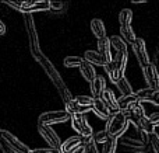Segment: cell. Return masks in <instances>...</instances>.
I'll return each mask as SVG.
<instances>
[{
  "label": "cell",
  "mask_w": 159,
  "mask_h": 153,
  "mask_svg": "<svg viewBox=\"0 0 159 153\" xmlns=\"http://www.w3.org/2000/svg\"><path fill=\"white\" fill-rule=\"evenodd\" d=\"M133 21V11L130 8H123L119 14V24L120 27H131Z\"/></svg>",
  "instance_id": "7402d4cb"
},
{
  "label": "cell",
  "mask_w": 159,
  "mask_h": 153,
  "mask_svg": "<svg viewBox=\"0 0 159 153\" xmlns=\"http://www.w3.org/2000/svg\"><path fill=\"white\" fill-rule=\"evenodd\" d=\"M30 153H60V151H56L52 148H41V149H34Z\"/></svg>",
  "instance_id": "1f68e13d"
},
{
  "label": "cell",
  "mask_w": 159,
  "mask_h": 153,
  "mask_svg": "<svg viewBox=\"0 0 159 153\" xmlns=\"http://www.w3.org/2000/svg\"><path fill=\"white\" fill-rule=\"evenodd\" d=\"M80 72H81L82 77L85 79V80L88 81V83H91V81L93 80V79L96 77V72H95V67H93V65L88 63V62H82V65L80 66Z\"/></svg>",
  "instance_id": "44dd1931"
},
{
  "label": "cell",
  "mask_w": 159,
  "mask_h": 153,
  "mask_svg": "<svg viewBox=\"0 0 159 153\" xmlns=\"http://www.w3.org/2000/svg\"><path fill=\"white\" fill-rule=\"evenodd\" d=\"M74 100L77 101L78 104H81V106H84V107H91V108H92L93 98L91 97V96H77V97H74Z\"/></svg>",
  "instance_id": "f1b7e54d"
},
{
  "label": "cell",
  "mask_w": 159,
  "mask_h": 153,
  "mask_svg": "<svg viewBox=\"0 0 159 153\" xmlns=\"http://www.w3.org/2000/svg\"><path fill=\"white\" fill-rule=\"evenodd\" d=\"M24 25H25V31H27V37H28V45H30V51L31 55L35 58V61L42 56L41 51V45H39V37H38V31H36V25H35V20H34L32 14H24Z\"/></svg>",
  "instance_id": "277c9868"
},
{
  "label": "cell",
  "mask_w": 159,
  "mask_h": 153,
  "mask_svg": "<svg viewBox=\"0 0 159 153\" xmlns=\"http://www.w3.org/2000/svg\"><path fill=\"white\" fill-rule=\"evenodd\" d=\"M89 89L92 93V98H101L106 90V80L102 75H96V77L89 83Z\"/></svg>",
  "instance_id": "5bb4252c"
},
{
  "label": "cell",
  "mask_w": 159,
  "mask_h": 153,
  "mask_svg": "<svg viewBox=\"0 0 159 153\" xmlns=\"http://www.w3.org/2000/svg\"><path fill=\"white\" fill-rule=\"evenodd\" d=\"M149 145H151L152 151L155 153H159V135L158 134L149 135Z\"/></svg>",
  "instance_id": "4dcf8cb0"
},
{
  "label": "cell",
  "mask_w": 159,
  "mask_h": 153,
  "mask_svg": "<svg viewBox=\"0 0 159 153\" xmlns=\"http://www.w3.org/2000/svg\"><path fill=\"white\" fill-rule=\"evenodd\" d=\"M158 59H159V48H158Z\"/></svg>",
  "instance_id": "f35d334b"
},
{
  "label": "cell",
  "mask_w": 159,
  "mask_h": 153,
  "mask_svg": "<svg viewBox=\"0 0 159 153\" xmlns=\"http://www.w3.org/2000/svg\"><path fill=\"white\" fill-rule=\"evenodd\" d=\"M74 153H85V149H84V146H81V148H80V149H77V151H75Z\"/></svg>",
  "instance_id": "8d00e7d4"
},
{
  "label": "cell",
  "mask_w": 159,
  "mask_h": 153,
  "mask_svg": "<svg viewBox=\"0 0 159 153\" xmlns=\"http://www.w3.org/2000/svg\"><path fill=\"white\" fill-rule=\"evenodd\" d=\"M70 120V114L66 110H57V111H48L39 115L38 124L39 125L52 126L55 124H63Z\"/></svg>",
  "instance_id": "52a82bcc"
},
{
  "label": "cell",
  "mask_w": 159,
  "mask_h": 153,
  "mask_svg": "<svg viewBox=\"0 0 159 153\" xmlns=\"http://www.w3.org/2000/svg\"><path fill=\"white\" fill-rule=\"evenodd\" d=\"M70 122H71L73 129L77 132L78 136H81L82 139L91 138L93 135L92 126L88 124L87 118H85L84 115H71V117H70Z\"/></svg>",
  "instance_id": "ba28073f"
},
{
  "label": "cell",
  "mask_w": 159,
  "mask_h": 153,
  "mask_svg": "<svg viewBox=\"0 0 159 153\" xmlns=\"http://www.w3.org/2000/svg\"><path fill=\"white\" fill-rule=\"evenodd\" d=\"M149 121H151V124L157 128V126H159V112H154V114L148 115Z\"/></svg>",
  "instance_id": "d6a6232c"
},
{
  "label": "cell",
  "mask_w": 159,
  "mask_h": 153,
  "mask_svg": "<svg viewBox=\"0 0 159 153\" xmlns=\"http://www.w3.org/2000/svg\"><path fill=\"white\" fill-rule=\"evenodd\" d=\"M0 141L7 146L13 153H30L31 149L21 142L17 136H14L11 132L6 129H0Z\"/></svg>",
  "instance_id": "8992f818"
},
{
  "label": "cell",
  "mask_w": 159,
  "mask_h": 153,
  "mask_svg": "<svg viewBox=\"0 0 159 153\" xmlns=\"http://www.w3.org/2000/svg\"><path fill=\"white\" fill-rule=\"evenodd\" d=\"M84 61L93 65V66H103V67L109 63V62L99 52H96V51H87V52L84 53Z\"/></svg>",
  "instance_id": "e0dca14e"
},
{
  "label": "cell",
  "mask_w": 159,
  "mask_h": 153,
  "mask_svg": "<svg viewBox=\"0 0 159 153\" xmlns=\"http://www.w3.org/2000/svg\"><path fill=\"white\" fill-rule=\"evenodd\" d=\"M135 94L140 98V103H151L154 106L159 107V89H143L137 91Z\"/></svg>",
  "instance_id": "4fadbf2b"
},
{
  "label": "cell",
  "mask_w": 159,
  "mask_h": 153,
  "mask_svg": "<svg viewBox=\"0 0 159 153\" xmlns=\"http://www.w3.org/2000/svg\"><path fill=\"white\" fill-rule=\"evenodd\" d=\"M137 104H141V103L135 93H133V94H130V96H120V97L117 98V106L121 112H129L130 110H131L133 107H135Z\"/></svg>",
  "instance_id": "7c38bea8"
},
{
  "label": "cell",
  "mask_w": 159,
  "mask_h": 153,
  "mask_svg": "<svg viewBox=\"0 0 159 153\" xmlns=\"http://www.w3.org/2000/svg\"><path fill=\"white\" fill-rule=\"evenodd\" d=\"M38 132L42 136V139L48 143L52 149H56V151H60L61 148V141L59 138V135L56 134V131L52 128V126L48 125H39L38 124Z\"/></svg>",
  "instance_id": "9c48e42d"
},
{
  "label": "cell",
  "mask_w": 159,
  "mask_h": 153,
  "mask_svg": "<svg viewBox=\"0 0 159 153\" xmlns=\"http://www.w3.org/2000/svg\"><path fill=\"white\" fill-rule=\"evenodd\" d=\"M109 41H110V45L116 49V52H120V51H129L127 49V44L124 42L123 38H120V37L113 35V37L109 38Z\"/></svg>",
  "instance_id": "d4e9b609"
},
{
  "label": "cell",
  "mask_w": 159,
  "mask_h": 153,
  "mask_svg": "<svg viewBox=\"0 0 159 153\" xmlns=\"http://www.w3.org/2000/svg\"><path fill=\"white\" fill-rule=\"evenodd\" d=\"M63 6L61 2H50V11H59L63 8Z\"/></svg>",
  "instance_id": "836d02e7"
},
{
  "label": "cell",
  "mask_w": 159,
  "mask_h": 153,
  "mask_svg": "<svg viewBox=\"0 0 159 153\" xmlns=\"http://www.w3.org/2000/svg\"><path fill=\"white\" fill-rule=\"evenodd\" d=\"M127 61H129V51H120V52H116L115 59H112V62H109L105 66V70L113 84H116L124 77Z\"/></svg>",
  "instance_id": "7a4b0ae2"
},
{
  "label": "cell",
  "mask_w": 159,
  "mask_h": 153,
  "mask_svg": "<svg viewBox=\"0 0 159 153\" xmlns=\"http://www.w3.org/2000/svg\"><path fill=\"white\" fill-rule=\"evenodd\" d=\"M120 32H121V35H123V39L126 44H133V42L137 39L135 32L133 31L131 27H120Z\"/></svg>",
  "instance_id": "484cf974"
},
{
  "label": "cell",
  "mask_w": 159,
  "mask_h": 153,
  "mask_svg": "<svg viewBox=\"0 0 159 153\" xmlns=\"http://www.w3.org/2000/svg\"><path fill=\"white\" fill-rule=\"evenodd\" d=\"M98 52L106 59L107 62H112L113 56H112V45H110L109 38H102L98 39Z\"/></svg>",
  "instance_id": "d6986e66"
},
{
  "label": "cell",
  "mask_w": 159,
  "mask_h": 153,
  "mask_svg": "<svg viewBox=\"0 0 159 153\" xmlns=\"http://www.w3.org/2000/svg\"><path fill=\"white\" fill-rule=\"evenodd\" d=\"M92 138H93V141H95L96 145H98V143H102V145H103V143L109 139V136H107V134H106V131H105V129H103V131L96 132V134H93Z\"/></svg>",
  "instance_id": "f546056e"
},
{
  "label": "cell",
  "mask_w": 159,
  "mask_h": 153,
  "mask_svg": "<svg viewBox=\"0 0 159 153\" xmlns=\"http://www.w3.org/2000/svg\"><path fill=\"white\" fill-rule=\"evenodd\" d=\"M129 153H144V152H129Z\"/></svg>",
  "instance_id": "74e56055"
},
{
  "label": "cell",
  "mask_w": 159,
  "mask_h": 153,
  "mask_svg": "<svg viewBox=\"0 0 159 153\" xmlns=\"http://www.w3.org/2000/svg\"><path fill=\"white\" fill-rule=\"evenodd\" d=\"M82 146L85 149V153H101L98 149V145L95 143L93 138H87V139H82Z\"/></svg>",
  "instance_id": "4316f807"
},
{
  "label": "cell",
  "mask_w": 159,
  "mask_h": 153,
  "mask_svg": "<svg viewBox=\"0 0 159 153\" xmlns=\"http://www.w3.org/2000/svg\"><path fill=\"white\" fill-rule=\"evenodd\" d=\"M129 125H130V121H129V115L127 112H117V114H113L110 115V118L107 120L106 122V131L107 136L110 139H119L121 138L126 131L129 129Z\"/></svg>",
  "instance_id": "3957f363"
},
{
  "label": "cell",
  "mask_w": 159,
  "mask_h": 153,
  "mask_svg": "<svg viewBox=\"0 0 159 153\" xmlns=\"http://www.w3.org/2000/svg\"><path fill=\"white\" fill-rule=\"evenodd\" d=\"M131 48H133V52L135 53V58H137L141 69L143 70L147 69V66H148L151 62H149V56H148V52H147L145 41H144L143 38H137L131 44Z\"/></svg>",
  "instance_id": "30bf717a"
},
{
  "label": "cell",
  "mask_w": 159,
  "mask_h": 153,
  "mask_svg": "<svg viewBox=\"0 0 159 153\" xmlns=\"http://www.w3.org/2000/svg\"><path fill=\"white\" fill-rule=\"evenodd\" d=\"M101 100L105 103V106L109 108L110 114H117V112H120V110H119V106H117V98L115 97V94H113L112 90H105V93L102 94Z\"/></svg>",
  "instance_id": "9a60e30c"
},
{
  "label": "cell",
  "mask_w": 159,
  "mask_h": 153,
  "mask_svg": "<svg viewBox=\"0 0 159 153\" xmlns=\"http://www.w3.org/2000/svg\"><path fill=\"white\" fill-rule=\"evenodd\" d=\"M84 62V58L81 56H77V55H70V56H66L63 61V65L66 67H80Z\"/></svg>",
  "instance_id": "cb8c5ba5"
},
{
  "label": "cell",
  "mask_w": 159,
  "mask_h": 153,
  "mask_svg": "<svg viewBox=\"0 0 159 153\" xmlns=\"http://www.w3.org/2000/svg\"><path fill=\"white\" fill-rule=\"evenodd\" d=\"M116 87H117V90L121 93V96H130V94H133V87H131L130 81L127 80L126 77H123L120 81H117V83H116Z\"/></svg>",
  "instance_id": "603a6c76"
},
{
  "label": "cell",
  "mask_w": 159,
  "mask_h": 153,
  "mask_svg": "<svg viewBox=\"0 0 159 153\" xmlns=\"http://www.w3.org/2000/svg\"><path fill=\"white\" fill-rule=\"evenodd\" d=\"M144 72V79H145L147 84H148V89H159V73L158 69L154 63H149L147 66V69L143 70Z\"/></svg>",
  "instance_id": "8fae6325"
},
{
  "label": "cell",
  "mask_w": 159,
  "mask_h": 153,
  "mask_svg": "<svg viewBox=\"0 0 159 153\" xmlns=\"http://www.w3.org/2000/svg\"><path fill=\"white\" fill-rule=\"evenodd\" d=\"M6 34V25H4V22L0 20V35H4Z\"/></svg>",
  "instance_id": "d590c367"
},
{
  "label": "cell",
  "mask_w": 159,
  "mask_h": 153,
  "mask_svg": "<svg viewBox=\"0 0 159 153\" xmlns=\"http://www.w3.org/2000/svg\"><path fill=\"white\" fill-rule=\"evenodd\" d=\"M117 149V139H107L103 143V148H102V153H116Z\"/></svg>",
  "instance_id": "83f0119b"
},
{
  "label": "cell",
  "mask_w": 159,
  "mask_h": 153,
  "mask_svg": "<svg viewBox=\"0 0 159 153\" xmlns=\"http://www.w3.org/2000/svg\"><path fill=\"white\" fill-rule=\"evenodd\" d=\"M4 3L22 14H32L34 11L50 10V2H46V0H38V2H4Z\"/></svg>",
  "instance_id": "5b68a950"
},
{
  "label": "cell",
  "mask_w": 159,
  "mask_h": 153,
  "mask_svg": "<svg viewBox=\"0 0 159 153\" xmlns=\"http://www.w3.org/2000/svg\"><path fill=\"white\" fill-rule=\"evenodd\" d=\"M82 146V138L81 136H71L66 139L61 143L60 153H74L77 149Z\"/></svg>",
  "instance_id": "2e32d148"
},
{
  "label": "cell",
  "mask_w": 159,
  "mask_h": 153,
  "mask_svg": "<svg viewBox=\"0 0 159 153\" xmlns=\"http://www.w3.org/2000/svg\"><path fill=\"white\" fill-rule=\"evenodd\" d=\"M0 151H2V153H13V152L10 151V149L7 148V146L4 145V143L2 142V141H0Z\"/></svg>",
  "instance_id": "e575fe53"
},
{
  "label": "cell",
  "mask_w": 159,
  "mask_h": 153,
  "mask_svg": "<svg viewBox=\"0 0 159 153\" xmlns=\"http://www.w3.org/2000/svg\"><path fill=\"white\" fill-rule=\"evenodd\" d=\"M91 31H92L93 35L98 39L106 38V28H105V24L102 20H99V18L91 20Z\"/></svg>",
  "instance_id": "ffe728a7"
},
{
  "label": "cell",
  "mask_w": 159,
  "mask_h": 153,
  "mask_svg": "<svg viewBox=\"0 0 159 153\" xmlns=\"http://www.w3.org/2000/svg\"><path fill=\"white\" fill-rule=\"evenodd\" d=\"M36 62H38V63L42 66L43 72L46 73V76L50 79V81L53 83V86L57 89L59 96L61 97L64 106H66V104H69V103H71V101L74 100V97H73L71 91L69 90V87L66 86V83L63 81V79H61L60 73L57 72V69L55 67V65L49 61V58H46L45 55H42V56H39V58L36 59Z\"/></svg>",
  "instance_id": "6da1fadb"
},
{
  "label": "cell",
  "mask_w": 159,
  "mask_h": 153,
  "mask_svg": "<svg viewBox=\"0 0 159 153\" xmlns=\"http://www.w3.org/2000/svg\"><path fill=\"white\" fill-rule=\"evenodd\" d=\"M92 111L95 112L96 115H98L101 120H109L110 118V111L109 108H107L106 106H105V103L101 100V98H93V104H92Z\"/></svg>",
  "instance_id": "ac0fdd59"
}]
</instances>
